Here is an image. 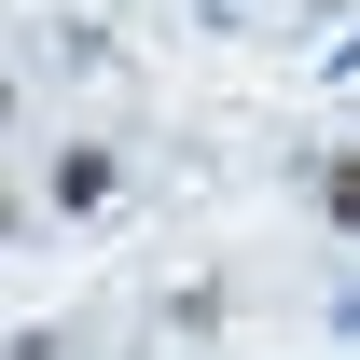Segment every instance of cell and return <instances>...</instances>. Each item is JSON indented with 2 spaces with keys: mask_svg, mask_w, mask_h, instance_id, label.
<instances>
[{
  "mask_svg": "<svg viewBox=\"0 0 360 360\" xmlns=\"http://www.w3.org/2000/svg\"><path fill=\"white\" fill-rule=\"evenodd\" d=\"M14 111H28V97H14V70H0V139H14Z\"/></svg>",
  "mask_w": 360,
  "mask_h": 360,
  "instance_id": "277c9868",
  "label": "cell"
},
{
  "mask_svg": "<svg viewBox=\"0 0 360 360\" xmlns=\"http://www.w3.org/2000/svg\"><path fill=\"white\" fill-rule=\"evenodd\" d=\"M14 222H28V208H14V180H0V250H14Z\"/></svg>",
  "mask_w": 360,
  "mask_h": 360,
  "instance_id": "3957f363",
  "label": "cell"
},
{
  "mask_svg": "<svg viewBox=\"0 0 360 360\" xmlns=\"http://www.w3.org/2000/svg\"><path fill=\"white\" fill-rule=\"evenodd\" d=\"M111 194H125V153H111V139H70V153L42 167V208H56V222H97Z\"/></svg>",
  "mask_w": 360,
  "mask_h": 360,
  "instance_id": "6da1fadb",
  "label": "cell"
},
{
  "mask_svg": "<svg viewBox=\"0 0 360 360\" xmlns=\"http://www.w3.org/2000/svg\"><path fill=\"white\" fill-rule=\"evenodd\" d=\"M319 222L360 236V139H347V153H319Z\"/></svg>",
  "mask_w": 360,
  "mask_h": 360,
  "instance_id": "7a4b0ae2",
  "label": "cell"
}]
</instances>
